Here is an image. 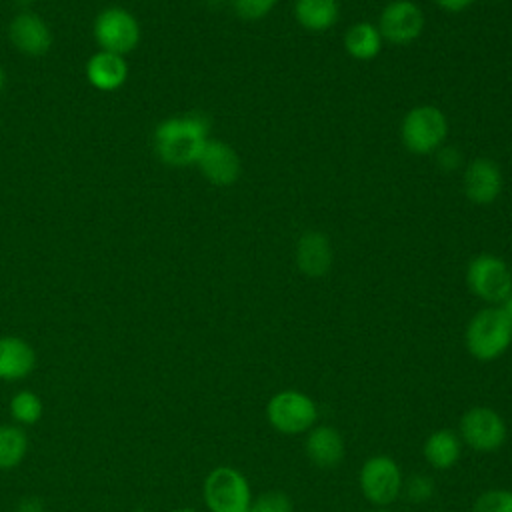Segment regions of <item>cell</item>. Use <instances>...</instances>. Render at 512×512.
I'll return each mask as SVG.
<instances>
[{
    "label": "cell",
    "instance_id": "20",
    "mask_svg": "<svg viewBox=\"0 0 512 512\" xmlns=\"http://www.w3.org/2000/svg\"><path fill=\"white\" fill-rule=\"evenodd\" d=\"M382 36L372 22H356L344 34V48L356 60H372L382 50Z\"/></svg>",
    "mask_w": 512,
    "mask_h": 512
},
{
    "label": "cell",
    "instance_id": "22",
    "mask_svg": "<svg viewBox=\"0 0 512 512\" xmlns=\"http://www.w3.org/2000/svg\"><path fill=\"white\" fill-rule=\"evenodd\" d=\"M10 416L18 426H32L44 414L42 398L32 390H20L10 398Z\"/></svg>",
    "mask_w": 512,
    "mask_h": 512
},
{
    "label": "cell",
    "instance_id": "4",
    "mask_svg": "<svg viewBox=\"0 0 512 512\" xmlns=\"http://www.w3.org/2000/svg\"><path fill=\"white\" fill-rule=\"evenodd\" d=\"M202 494L210 512H246L252 504L246 476L232 466L214 468L204 480Z\"/></svg>",
    "mask_w": 512,
    "mask_h": 512
},
{
    "label": "cell",
    "instance_id": "12",
    "mask_svg": "<svg viewBox=\"0 0 512 512\" xmlns=\"http://www.w3.org/2000/svg\"><path fill=\"white\" fill-rule=\"evenodd\" d=\"M464 192L474 204H492L502 192L500 166L490 158H476L464 170Z\"/></svg>",
    "mask_w": 512,
    "mask_h": 512
},
{
    "label": "cell",
    "instance_id": "14",
    "mask_svg": "<svg viewBox=\"0 0 512 512\" xmlns=\"http://www.w3.org/2000/svg\"><path fill=\"white\" fill-rule=\"evenodd\" d=\"M10 40L12 44L28 54V56H40L44 54L52 44V34L46 26V22L34 14V12H22L10 22Z\"/></svg>",
    "mask_w": 512,
    "mask_h": 512
},
{
    "label": "cell",
    "instance_id": "8",
    "mask_svg": "<svg viewBox=\"0 0 512 512\" xmlns=\"http://www.w3.org/2000/svg\"><path fill=\"white\" fill-rule=\"evenodd\" d=\"M94 36L104 52L122 56L138 44L140 28L130 12L114 6L98 14L94 22Z\"/></svg>",
    "mask_w": 512,
    "mask_h": 512
},
{
    "label": "cell",
    "instance_id": "18",
    "mask_svg": "<svg viewBox=\"0 0 512 512\" xmlns=\"http://www.w3.org/2000/svg\"><path fill=\"white\" fill-rule=\"evenodd\" d=\"M462 452V442L454 430H434L424 442V458L438 470L452 468Z\"/></svg>",
    "mask_w": 512,
    "mask_h": 512
},
{
    "label": "cell",
    "instance_id": "9",
    "mask_svg": "<svg viewBox=\"0 0 512 512\" xmlns=\"http://www.w3.org/2000/svg\"><path fill=\"white\" fill-rule=\"evenodd\" d=\"M460 436L476 452H494L506 440V424L496 410L476 406L464 412L460 420Z\"/></svg>",
    "mask_w": 512,
    "mask_h": 512
},
{
    "label": "cell",
    "instance_id": "7",
    "mask_svg": "<svg viewBox=\"0 0 512 512\" xmlns=\"http://www.w3.org/2000/svg\"><path fill=\"white\" fill-rule=\"evenodd\" d=\"M360 490L376 506H386L402 492V472L390 456L368 458L358 474Z\"/></svg>",
    "mask_w": 512,
    "mask_h": 512
},
{
    "label": "cell",
    "instance_id": "15",
    "mask_svg": "<svg viewBox=\"0 0 512 512\" xmlns=\"http://www.w3.org/2000/svg\"><path fill=\"white\" fill-rule=\"evenodd\" d=\"M36 366L34 348L20 336H0V380H22Z\"/></svg>",
    "mask_w": 512,
    "mask_h": 512
},
{
    "label": "cell",
    "instance_id": "6",
    "mask_svg": "<svg viewBox=\"0 0 512 512\" xmlns=\"http://www.w3.org/2000/svg\"><path fill=\"white\" fill-rule=\"evenodd\" d=\"M468 288L490 304H500L512 290V272L508 264L492 254H480L466 268Z\"/></svg>",
    "mask_w": 512,
    "mask_h": 512
},
{
    "label": "cell",
    "instance_id": "27",
    "mask_svg": "<svg viewBox=\"0 0 512 512\" xmlns=\"http://www.w3.org/2000/svg\"><path fill=\"white\" fill-rule=\"evenodd\" d=\"M16 512H44V502L38 496H24L18 500Z\"/></svg>",
    "mask_w": 512,
    "mask_h": 512
},
{
    "label": "cell",
    "instance_id": "3",
    "mask_svg": "<svg viewBox=\"0 0 512 512\" xmlns=\"http://www.w3.org/2000/svg\"><path fill=\"white\" fill-rule=\"evenodd\" d=\"M448 134V120L444 112L436 106L422 104L408 110L402 120L400 136L402 144L412 154L436 152Z\"/></svg>",
    "mask_w": 512,
    "mask_h": 512
},
{
    "label": "cell",
    "instance_id": "30",
    "mask_svg": "<svg viewBox=\"0 0 512 512\" xmlns=\"http://www.w3.org/2000/svg\"><path fill=\"white\" fill-rule=\"evenodd\" d=\"M500 308H502V312L512 320V290H510V294L500 302Z\"/></svg>",
    "mask_w": 512,
    "mask_h": 512
},
{
    "label": "cell",
    "instance_id": "2",
    "mask_svg": "<svg viewBox=\"0 0 512 512\" xmlns=\"http://www.w3.org/2000/svg\"><path fill=\"white\" fill-rule=\"evenodd\" d=\"M466 348L482 362L496 360L512 344V320L500 306L482 308L466 326Z\"/></svg>",
    "mask_w": 512,
    "mask_h": 512
},
{
    "label": "cell",
    "instance_id": "25",
    "mask_svg": "<svg viewBox=\"0 0 512 512\" xmlns=\"http://www.w3.org/2000/svg\"><path fill=\"white\" fill-rule=\"evenodd\" d=\"M402 488H404L406 498L410 502H416V504L430 500L432 494H434V482L426 474H412Z\"/></svg>",
    "mask_w": 512,
    "mask_h": 512
},
{
    "label": "cell",
    "instance_id": "5",
    "mask_svg": "<svg viewBox=\"0 0 512 512\" xmlns=\"http://www.w3.org/2000/svg\"><path fill=\"white\" fill-rule=\"evenodd\" d=\"M268 422L282 434H300L312 428L318 418L316 402L298 390H282L268 400Z\"/></svg>",
    "mask_w": 512,
    "mask_h": 512
},
{
    "label": "cell",
    "instance_id": "28",
    "mask_svg": "<svg viewBox=\"0 0 512 512\" xmlns=\"http://www.w3.org/2000/svg\"><path fill=\"white\" fill-rule=\"evenodd\" d=\"M456 152H458V150L442 148V150L438 152V162H440V166L446 168V170H452V168L458 164V154H456Z\"/></svg>",
    "mask_w": 512,
    "mask_h": 512
},
{
    "label": "cell",
    "instance_id": "17",
    "mask_svg": "<svg viewBox=\"0 0 512 512\" xmlns=\"http://www.w3.org/2000/svg\"><path fill=\"white\" fill-rule=\"evenodd\" d=\"M88 80L98 90H116L128 76V66L120 54L98 52L86 64Z\"/></svg>",
    "mask_w": 512,
    "mask_h": 512
},
{
    "label": "cell",
    "instance_id": "10",
    "mask_svg": "<svg viewBox=\"0 0 512 512\" xmlns=\"http://www.w3.org/2000/svg\"><path fill=\"white\" fill-rule=\"evenodd\" d=\"M424 12L412 0H394L384 6L378 22L382 40L404 46L420 38L424 32Z\"/></svg>",
    "mask_w": 512,
    "mask_h": 512
},
{
    "label": "cell",
    "instance_id": "34",
    "mask_svg": "<svg viewBox=\"0 0 512 512\" xmlns=\"http://www.w3.org/2000/svg\"><path fill=\"white\" fill-rule=\"evenodd\" d=\"M370 512H390V510H386V508H378V510H370Z\"/></svg>",
    "mask_w": 512,
    "mask_h": 512
},
{
    "label": "cell",
    "instance_id": "24",
    "mask_svg": "<svg viewBox=\"0 0 512 512\" xmlns=\"http://www.w3.org/2000/svg\"><path fill=\"white\" fill-rule=\"evenodd\" d=\"M248 512H292V500L284 492H266L252 500Z\"/></svg>",
    "mask_w": 512,
    "mask_h": 512
},
{
    "label": "cell",
    "instance_id": "29",
    "mask_svg": "<svg viewBox=\"0 0 512 512\" xmlns=\"http://www.w3.org/2000/svg\"><path fill=\"white\" fill-rule=\"evenodd\" d=\"M440 8H444L446 12H462L466 10L474 0H434Z\"/></svg>",
    "mask_w": 512,
    "mask_h": 512
},
{
    "label": "cell",
    "instance_id": "21",
    "mask_svg": "<svg viewBox=\"0 0 512 512\" xmlns=\"http://www.w3.org/2000/svg\"><path fill=\"white\" fill-rule=\"evenodd\" d=\"M28 452V434L18 424L0 426V470H12L22 464Z\"/></svg>",
    "mask_w": 512,
    "mask_h": 512
},
{
    "label": "cell",
    "instance_id": "33",
    "mask_svg": "<svg viewBox=\"0 0 512 512\" xmlns=\"http://www.w3.org/2000/svg\"><path fill=\"white\" fill-rule=\"evenodd\" d=\"M2 84H4V74H2V68H0V88H2Z\"/></svg>",
    "mask_w": 512,
    "mask_h": 512
},
{
    "label": "cell",
    "instance_id": "26",
    "mask_svg": "<svg viewBox=\"0 0 512 512\" xmlns=\"http://www.w3.org/2000/svg\"><path fill=\"white\" fill-rule=\"evenodd\" d=\"M276 0H232L234 12L244 20H260L272 12Z\"/></svg>",
    "mask_w": 512,
    "mask_h": 512
},
{
    "label": "cell",
    "instance_id": "19",
    "mask_svg": "<svg viewBox=\"0 0 512 512\" xmlns=\"http://www.w3.org/2000/svg\"><path fill=\"white\" fill-rule=\"evenodd\" d=\"M340 8L336 0H296L294 16L298 24L310 32H324L338 20Z\"/></svg>",
    "mask_w": 512,
    "mask_h": 512
},
{
    "label": "cell",
    "instance_id": "13",
    "mask_svg": "<svg viewBox=\"0 0 512 512\" xmlns=\"http://www.w3.org/2000/svg\"><path fill=\"white\" fill-rule=\"evenodd\" d=\"M296 266L310 278H322L332 266L330 240L316 230H306L296 242Z\"/></svg>",
    "mask_w": 512,
    "mask_h": 512
},
{
    "label": "cell",
    "instance_id": "1",
    "mask_svg": "<svg viewBox=\"0 0 512 512\" xmlns=\"http://www.w3.org/2000/svg\"><path fill=\"white\" fill-rule=\"evenodd\" d=\"M210 122L200 114L176 116L160 122L154 132V148L170 166H186L198 160L206 140Z\"/></svg>",
    "mask_w": 512,
    "mask_h": 512
},
{
    "label": "cell",
    "instance_id": "31",
    "mask_svg": "<svg viewBox=\"0 0 512 512\" xmlns=\"http://www.w3.org/2000/svg\"><path fill=\"white\" fill-rule=\"evenodd\" d=\"M32 0H16V4H20V6H28Z\"/></svg>",
    "mask_w": 512,
    "mask_h": 512
},
{
    "label": "cell",
    "instance_id": "32",
    "mask_svg": "<svg viewBox=\"0 0 512 512\" xmlns=\"http://www.w3.org/2000/svg\"><path fill=\"white\" fill-rule=\"evenodd\" d=\"M174 512H196V510H192V508H178V510H174Z\"/></svg>",
    "mask_w": 512,
    "mask_h": 512
},
{
    "label": "cell",
    "instance_id": "23",
    "mask_svg": "<svg viewBox=\"0 0 512 512\" xmlns=\"http://www.w3.org/2000/svg\"><path fill=\"white\" fill-rule=\"evenodd\" d=\"M474 512H512V490L482 492L474 502Z\"/></svg>",
    "mask_w": 512,
    "mask_h": 512
},
{
    "label": "cell",
    "instance_id": "16",
    "mask_svg": "<svg viewBox=\"0 0 512 512\" xmlns=\"http://www.w3.org/2000/svg\"><path fill=\"white\" fill-rule=\"evenodd\" d=\"M306 456L318 468H334L344 458V440L332 426H314L306 436Z\"/></svg>",
    "mask_w": 512,
    "mask_h": 512
},
{
    "label": "cell",
    "instance_id": "11",
    "mask_svg": "<svg viewBox=\"0 0 512 512\" xmlns=\"http://www.w3.org/2000/svg\"><path fill=\"white\" fill-rule=\"evenodd\" d=\"M200 172L206 180H210L216 186H230L240 176V158L236 150L222 142V140H206L198 160H196Z\"/></svg>",
    "mask_w": 512,
    "mask_h": 512
}]
</instances>
